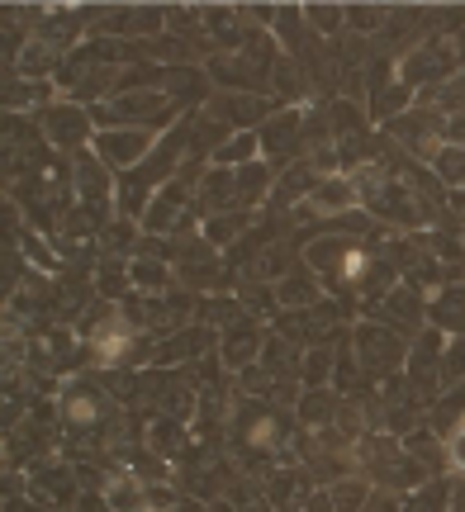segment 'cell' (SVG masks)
Wrapping results in <instances>:
<instances>
[{
	"instance_id": "obj_14",
	"label": "cell",
	"mask_w": 465,
	"mask_h": 512,
	"mask_svg": "<svg viewBox=\"0 0 465 512\" xmlns=\"http://www.w3.org/2000/svg\"><path fill=\"white\" fill-rule=\"evenodd\" d=\"M129 285H138V290H148V294H162V290L171 285L167 261H148V256H133V261H129Z\"/></svg>"
},
{
	"instance_id": "obj_19",
	"label": "cell",
	"mask_w": 465,
	"mask_h": 512,
	"mask_svg": "<svg viewBox=\"0 0 465 512\" xmlns=\"http://www.w3.org/2000/svg\"><path fill=\"white\" fill-rule=\"evenodd\" d=\"M76 190L81 200H105L110 195V176H105V162H76Z\"/></svg>"
},
{
	"instance_id": "obj_33",
	"label": "cell",
	"mask_w": 465,
	"mask_h": 512,
	"mask_svg": "<svg viewBox=\"0 0 465 512\" xmlns=\"http://www.w3.org/2000/svg\"><path fill=\"white\" fill-rule=\"evenodd\" d=\"M361 512H394V503H390V498H371Z\"/></svg>"
},
{
	"instance_id": "obj_9",
	"label": "cell",
	"mask_w": 465,
	"mask_h": 512,
	"mask_svg": "<svg viewBox=\"0 0 465 512\" xmlns=\"http://www.w3.org/2000/svg\"><path fill=\"white\" fill-rule=\"evenodd\" d=\"M309 204H314L318 214H352L356 204H361V195H356L352 176H323V181L314 185Z\"/></svg>"
},
{
	"instance_id": "obj_10",
	"label": "cell",
	"mask_w": 465,
	"mask_h": 512,
	"mask_svg": "<svg viewBox=\"0 0 465 512\" xmlns=\"http://www.w3.org/2000/svg\"><path fill=\"white\" fill-rule=\"evenodd\" d=\"M29 489H34L43 503H53V508H67L76 498V484H72V470H67V465H43Z\"/></svg>"
},
{
	"instance_id": "obj_16",
	"label": "cell",
	"mask_w": 465,
	"mask_h": 512,
	"mask_svg": "<svg viewBox=\"0 0 465 512\" xmlns=\"http://www.w3.org/2000/svg\"><path fill=\"white\" fill-rule=\"evenodd\" d=\"M333 366H337V356L328 347L304 351V370H299L304 389H328V380H333Z\"/></svg>"
},
{
	"instance_id": "obj_20",
	"label": "cell",
	"mask_w": 465,
	"mask_h": 512,
	"mask_svg": "<svg viewBox=\"0 0 465 512\" xmlns=\"http://www.w3.org/2000/svg\"><path fill=\"white\" fill-rule=\"evenodd\" d=\"M152 451L157 456H181L186 451V432H181V422L171 418V422H152Z\"/></svg>"
},
{
	"instance_id": "obj_3",
	"label": "cell",
	"mask_w": 465,
	"mask_h": 512,
	"mask_svg": "<svg viewBox=\"0 0 465 512\" xmlns=\"http://www.w3.org/2000/svg\"><path fill=\"white\" fill-rule=\"evenodd\" d=\"M110 418H114L110 399H105L100 389H91V384H72V389L62 394V422H67V427H91V437H95V427Z\"/></svg>"
},
{
	"instance_id": "obj_27",
	"label": "cell",
	"mask_w": 465,
	"mask_h": 512,
	"mask_svg": "<svg viewBox=\"0 0 465 512\" xmlns=\"http://www.w3.org/2000/svg\"><path fill=\"white\" fill-rule=\"evenodd\" d=\"M380 19H390V10H380V5H352V10H347V29H352V34H375Z\"/></svg>"
},
{
	"instance_id": "obj_23",
	"label": "cell",
	"mask_w": 465,
	"mask_h": 512,
	"mask_svg": "<svg viewBox=\"0 0 465 512\" xmlns=\"http://www.w3.org/2000/svg\"><path fill=\"white\" fill-rule=\"evenodd\" d=\"M375 119H390L394 124V114H409V86L399 81V86H385V91L375 95Z\"/></svg>"
},
{
	"instance_id": "obj_25",
	"label": "cell",
	"mask_w": 465,
	"mask_h": 512,
	"mask_svg": "<svg viewBox=\"0 0 465 512\" xmlns=\"http://www.w3.org/2000/svg\"><path fill=\"white\" fill-rule=\"evenodd\" d=\"M465 380V337H451L442 351V384H461Z\"/></svg>"
},
{
	"instance_id": "obj_29",
	"label": "cell",
	"mask_w": 465,
	"mask_h": 512,
	"mask_svg": "<svg viewBox=\"0 0 465 512\" xmlns=\"http://www.w3.org/2000/svg\"><path fill=\"white\" fill-rule=\"evenodd\" d=\"M271 76H276L280 100H299V91H304V72H299V67L290 62V57H280V67H276Z\"/></svg>"
},
{
	"instance_id": "obj_6",
	"label": "cell",
	"mask_w": 465,
	"mask_h": 512,
	"mask_svg": "<svg viewBox=\"0 0 465 512\" xmlns=\"http://www.w3.org/2000/svg\"><path fill=\"white\" fill-rule=\"evenodd\" d=\"M257 138H261V152H266V157H285V152H295V147H304V114L285 110L280 119L261 124Z\"/></svg>"
},
{
	"instance_id": "obj_13",
	"label": "cell",
	"mask_w": 465,
	"mask_h": 512,
	"mask_svg": "<svg viewBox=\"0 0 465 512\" xmlns=\"http://www.w3.org/2000/svg\"><path fill=\"white\" fill-rule=\"evenodd\" d=\"M214 114H219L224 124H257L261 114H266V100H261V95H219Z\"/></svg>"
},
{
	"instance_id": "obj_21",
	"label": "cell",
	"mask_w": 465,
	"mask_h": 512,
	"mask_svg": "<svg viewBox=\"0 0 465 512\" xmlns=\"http://www.w3.org/2000/svg\"><path fill=\"white\" fill-rule=\"evenodd\" d=\"M257 152H261V138L257 133H233V143H224L214 157L219 162H242V166H252L257 162Z\"/></svg>"
},
{
	"instance_id": "obj_22",
	"label": "cell",
	"mask_w": 465,
	"mask_h": 512,
	"mask_svg": "<svg viewBox=\"0 0 465 512\" xmlns=\"http://www.w3.org/2000/svg\"><path fill=\"white\" fill-rule=\"evenodd\" d=\"M48 67H57L53 43H43V38H34V43L24 48V57H19V72H24V76H43Z\"/></svg>"
},
{
	"instance_id": "obj_17",
	"label": "cell",
	"mask_w": 465,
	"mask_h": 512,
	"mask_svg": "<svg viewBox=\"0 0 465 512\" xmlns=\"http://www.w3.org/2000/svg\"><path fill=\"white\" fill-rule=\"evenodd\" d=\"M328 498H333L337 512H361L366 503H371V489H366V479H337V484H328Z\"/></svg>"
},
{
	"instance_id": "obj_28",
	"label": "cell",
	"mask_w": 465,
	"mask_h": 512,
	"mask_svg": "<svg viewBox=\"0 0 465 512\" xmlns=\"http://www.w3.org/2000/svg\"><path fill=\"white\" fill-rule=\"evenodd\" d=\"M409 456L418 460V465H428V460H432V465H442V460H447V451H442L437 432H432V437H428V432H413V437H409Z\"/></svg>"
},
{
	"instance_id": "obj_8",
	"label": "cell",
	"mask_w": 465,
	"mask_h": 512,
	"mask_svg": "<svg viewBox=\"0 0 465 512\" xmlns=\"http://www.w3.org/2000/svg\"><path fill=\"white\" fill-rule=\"evenodd\" d=\"M48 138L57 147H81L91 138V114L81 110V105H53L48 110Z\"/></svg>"
},
{
	"instance_id": "obj_1",
	"label": "cell",
	"mask_w": 465,
	"mask_h": 512,
	"mask_svg": "<svg viewBox=\"0 0 465 512\" xmlns=\"http://www.w3.org/2000/svg\"><path fill=\"white\" fill-rule=\"evenodd\" d=\"M352 351L366 375H394L399 366H409V351H404V337L385 323H356L352 328Z\"/></svg>"
},
{
	"instance_id": "obj_31",
	"label": "cell",
	"mask_w": 465,
	"mask_h": 512,
	"mask_svg": "<svg viewBox=\"0 0 465 512\" xmlns=\"http://www.w3.org/2000/svg\"><path fill=\"white\" fill-rule=\"evenodd\" d=\"M447 138H451V147H465V114H456L447 124Z\"/></svg>"
},
{
	"instance_id": "obj_34",
	"label": "cell",
	"mask_w": 465,
	"mask_h": 512,
	"mask_svg": "<svg viewBox=\"0 0 465 512\" xmlns=\"http://www.w3.org/2000/svg\"><path fill=\"white\" fill-rule=\"evenodd\" d=\"M451 512H465V484H456V489H451Z\"/></svg>"
},
{
	"instance_id": "obj_30",
	"label": "cell",
	"mask_w": 465,
	"mask_h": 512,
	"mask_svg": "<svg viewBox=\"0 0 465 512\" xmlns=\"http://www.w3.org/2000/svg\"><path fill=\"white\" fill-rule=\"evenodd\" d=\"M447 460L456 465V470H465V422L451 432V441H447Z\"/></svg>"
},
{
	"instance_id": "obj_35",
	"label": "cell",
	"mask_w": 465,
	"mask_h": 512,
	"mask_svg": "<svg viewBox=\"0 0 465 512\" xmlns=\"http://www.w3.org/2000/svg\"><path fill=\"white\" fill-rule=\"evenodd\" d=\"M209 512H238V503H224V498H214V503H209Z\"/></svg>"
},
{
	"instance_id": "obj_12",
	"label": "cell",
	"mask_w": 465,
	"mask_h": 512,
	"mask_svg": "<svg viewBox=\"0 0 465 512\" xmlns=\"http://www.w3.org/2000/svg\"><path fill=\"white\" fill-rule=\"evenodd\" d=\"M337 408H342V399L333 389H304L299 394V422L304 427H328L337 418Z\"/></svg>"
},
{
	"instance_id": "obj_4",
	"label": "cell",
	"mask_w": 465,
	"mask_h": 512,
	"mask_svg": "<svg viewBox=\"0 0 465 512\" xmlns=\"http://www.w3.org/2000/svg\"><path fill=\"white\" fill-rule=\"evenodd\" d=\"M186 195H190V181H171L167 190H157L148 204V233H176L186 228Z\"/></svg>"
},
{
	"instance_id": "obj_36",
	"label": "cell",
	"mask_w": 465,
	"mask_h": 512,
	"mask_svg": "<svg viewBox=\"0 0 465 512\" xmlns=\"http://www.w3.org/2000/svg\"><path fill=\"white\" fill-rule=\"evenodd\" d=\"M5 512H34V508H29V503H15V498H10V503H5Z\"/></svg>"
},
{
	"instance_id": "obj_37",
	"label": "cell",
	"mask_w": 465,
	"mask_h": 512,
	"mask_svg": "<svg viewBox=\"0 0 465 512\" xmlns=\"http://www.w3.org/2000/svg\"><path fill=\"white\" fill-rule=\"evenodd\" d=\"M285 512H299V508H285Z\"/></svg>"
},
{
	"instance_id": "obj_2",
	"label": "cell",
	"mask_w": 465,
	"mask_h": 512,
	"mask_svg": "<svg viewBox=\"0 0 465 512\" xmlns=\"http://www.w3.org/2000/svg\"><path fill=\"white\" fill-rule=\"evenodd\" d=\"M95 147H100L105 166H143L157 138H152V128H105V133H95Z\"/></svg>"
},
{
	"instance_id": "obj_32",
	"label": "cell",
	"mask_w": 465,
	"mask_h": 512,
	"mask_svg": "<svg viewBox=\"0 0 465 512\" xmlns=\"http://www.w3.org/2000/svg\"><path fill=\"white\" fill-rule=\"evenodd\" d=\"M76 512H114L110 498H76Z\"/></svg>"
},
{
	"instance_id": "obj_7",
	"label": "cell",
	"mask_w": 465,
	"mask_h": 512,
	"mask_svg": "<svg viewBox=\"0 0 465 512\" xmlns=\"http://www.w3.org/2000/svg\"><path fill=\"white\" fill-rule=\"evenodd\" d=\"M375 313L390 318L399 332H418V323H423V294H418V285H399L394 294H385L375 304Z\"/></svg>"
},
{
	"instance_id": "obj_15",
	"label": "cell",
	"mask_w": 465,
	"mask_h": 512,
	"mask_svg": "<svg viewBox=\"0 0 465 512\" xmlns=\"http://www.w3.org/2000/svg\"><path fill=\"white\" fill-rule=\"evenodd\" d=\"M276 304L280 309H318V285L304 275H290L276 285Z\"/></svg>"
},
{
	"instance_id": "obj_24",
	"label": "cell",
	"mask_w": 465,
	"mask_h": 512,
	"mask_svg": "<svg viewBox=\"0 0 465 512\" xmlns=\"http://www.w3.org/2000/svg\"><path fill=\"white\" fill-rule=\"evenodd\" d=\"M432 166H437V176L447 185H461L465 181V147H437Z\"/></svg>"
},
{
	"instance_id": "obj_18",
	"label": "cell",
	"mask_w": 465,
	"mask_h": 512,
	"mask_svg": "<svg viewBox=\"0 0 465 512\" xmlns=\"http://www.w3.org/2000/svg\"><path fill=\"white\" fill-rule=\"evenodd\" d=\"M266 190H271V171H266V162L238 166V204L242 209H247V204H257Z\"/></svg>"
},
{
	"instance_id": "obj_26",
	"label": "cell",
	"mask_w": 465,
	"mask_h": 512,
	"mask_svg": "<svg viewBox=\"0 0 465 512\" xmlns=\"http://www.w3.org/2000/svg\"><path fill=\"white\" fill-rule=\"evenodd\" d=\"M304 19H309V29H314V34H337V29H342V19H347V10H337V5H309Z\"/></svg>"
},
{
	"instance_id": "obj_5",
	"label": "cell",
	"mask_w": 465,
	"mask_h": 512,
	"mask_svg": "<svg viewBox=\"0 0 465 512\" xmlns=\"http://www.w3.org/2000/svg\"><path fill=\"white\" fill-rule=\"evenodd\" d=\"M261 351H266V332L257 328V323H233L224 337V366L228 370H247V366H257L261 361Z\"/></svg>"
},
{
	"instance_id": "obj_11",
	"label": "cell",
	"mask_w": 465,
	"mask_h": 512,
	"mask_svg": "<svg viewBox=\"0 0 465 512\" xmlns=\"http://www.w3.org/2000/svg\"><path fill=\"white\" fill-rule=\"evenodd\" d=\"M432 323L442 332H451V337H465V285H451V290H442L437 299H432Z\"/></svg>"
}]
</instances>
